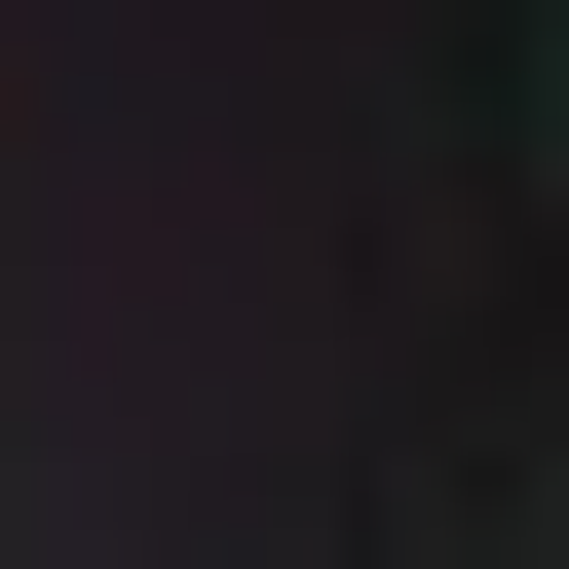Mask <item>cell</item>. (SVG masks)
Segmentation results:
<instances>
[{
  "label": "cell",
  "instance_id": "cell-1",
  "mask_svg": "<svg viewBox=\"0 0 569 569\" xmlns=\"http://www.w3.org/2000/svg\"><path fill=\"white\" fill-rule=\"evenodd\" d=\"M531 152H569V39H531Z\"/></svg>",
  "mask_w": 569,
  "mask_h": 569
}]
</instances>
